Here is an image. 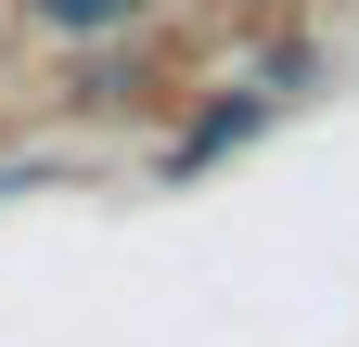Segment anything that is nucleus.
Listing matches in <instances>:
<instances>
[{
    "label": "nucleus",
    "instance_id": "obj_1",
    "mask_svg": "<svg viewBox=\"0 0 359 347\" xmlns=\"http://www.w3.org/2000/svg\"><path fill=\"white\" fill-rule=\"evenodd\" d=\"M26 13H39V26H65V39H103V26L142 13V0H26Z\"/></svg>",
    "mask_w": 359,
    "mask_h": 347
},
{
    "label": "nucleus",
    "instance_id": "obj_2",
    "mask_svg": "<svg viewBox=\"0 0 359 347\" xmlns=\"http://www.w3.org/2000/svg\"><path fill=\"white\" fill-rule=\"evenodd\" d=\"M244 129H257V103H218V116H193V167H218Z\"/></svg>",
    "mask_w": 359,
    "mask_h": 347
}]
</instances>
